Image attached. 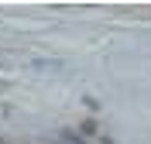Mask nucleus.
Segmentation results:
<instances>
[{
  "mask_svg": "<svg viewBox=\"0 0 151 144\" xmlns=\"http://www.w3.org/2000/svg\"><path fill=\"white\" fill-rule=\"evenodd\" d=\"M0 144H7V141H0Z\"/></svg>",
  "mask_w": 151,
  "mask_h": 144,
  "instance_id": "obj_1",
  "label": "nucleus"
}]
</instances>
